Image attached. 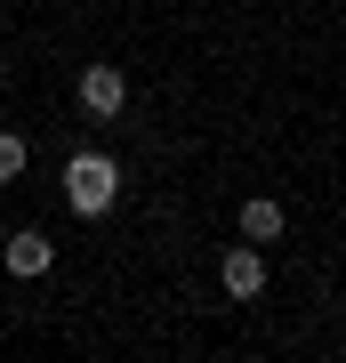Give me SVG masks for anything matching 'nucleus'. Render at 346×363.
Returning a JSON list of instances; mask_svg holds the SVG:
<instances>
[{
	"mask_svg": "<svg viewBox=\"0 0 346 363\" xmlns=\"http://www.w3.org/2000/svg\"><path fill=\"white\" fill-rule=\"evenodd\" d=\"M113 202H121V162L97 154V145H81V154L64 162V210H73V218H105Z\"/></svg>",
	"mask_w": 346,
	"mask_h": 363,
	"instance_id": "1",
	"label": "nucleus"
},
{
	"mask_svg": "<svg viewBox=\"0 0 346 363\" xmlns=\"http://www.w3.org/2000/svg\"><path fill=\"white\" fill-rule=\"evenodd\" d=\"M218 283H226V298H266V242H233L226 259H218Z\"/></svg>",
	"mask_w": 346,
	"mask_h": 363,
	"instance_id": "2",
	"label": "nucleus"
},
{
	"mask_svg": "<svg viewBox=\"0 0 346 363\" xmlns=\"http://www.w3.org/2000/svg\"><path fill=\"white\" fill-rule=\"evenodd\" d=\"M81 113L89 121H121L129 113V73L121 65H89L81 73Z\"/></svg>",
	"mask_w": 346,
	"mask_h": 363,
	"instance_id": "3",
	"label": "nucleus"
},
{
	"mask_svg": "<svg viewBox=\"0 0 346 363\" xmlns=\"http://www.w3.org/2000/svg\"><path fill=\"white\" fill-rule=\"evenodd\" d=\"M0 267H8L16 283H40V274L57 267V242H49V234H40V226H16L8 242H0Z\"/></svg>",
	"mask_w": 346,
	"mask_h": 363,
	"instance_id": "4",
	"label": "nucleus"
},
{
	"mask_svg": "<svg viewBox=\"0 0 346 363\" xmlns=\"http://www.w3.org/2000/svg\"><path fill=\"white\" fill-rule=\"evenodd\" d=\"M233 226H242V242H282V234H290V218H282L274 194H250L242 210H233Z\"/></svg>",
	"mask_w": 346,
	"mask_h": 363,
	"instance_id": "5",
	"label": "nucleus"
},
{
	"mask_svg": "<svg viewBox=\"0 0 346 363\" xmlns=\"http://www.w3.org/2000/svg\"><path fill=\"white\" fill-rule=\"evenodd\" d=\"M8 178H25V138L0 130V186H8Z\"/></svg>",
	"mask_w": 346,
	"mask_h": 363,
	"instance_id": "6",
	"label": "nucleus"
},
{
	"mask_svg": "<svg viewBox=\"0 0 346 363\" xmlns=\"http://www.w3.org/2000/svg\"><path fill=\"white\" fill-rule=\"evenodd\" d=\"M0 81H8V49H0Z\"/></svg>",
	"mask_w": 346,
	"mask_h": 363,
	"instance_id": "7",
	"label": "nucleus"
}]
</instances>
